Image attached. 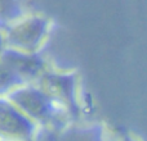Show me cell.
I'll return each mask as SVG.
<instances>
[{
	"mask_svg": "<svg viewBox=\"0 0 147 141\" xmlns=\"http://www.w3.org/2000/svg\"><path fill=\"white\" fill-rule=\"evenodd\" d=\"M1 98H5L13 105H16L38 126L51 128L59 127L69 117L63 109L59 108L36 85L21 86Z\"/></svg>",
	"mask_w": 147,
	"mask_h": 141,
	"instance_id": "1",
	"label": "cell"
},
{
	"mask_svg": "<svg viewBox=\"0 0 147 141\" xmlns=\"http://www.w3.org/2000/svg\"><path fill=\"white\" fill-rule=\"evenodd\" d=\"M3 46L23 53H40V48L51 28V19L43 14H26L25 17L1 26Z\"/></svg>",
	"mask_w": 147,
	"mask_h": 141,
	"instance_id": "2",
	"label": "cell"
},
{
	"mask_svg": "<svg viewBox=\"0 0 147 141\" xmlns=\"http://www.w3.org/2000/svg\"><path fill=\"white\" fill-rule=\"evenodd\" d=\"M36 86L67 114H78L79 80L76 72H61L51 69L38 81Z\"/></svg>",
	"mask_w": 147,
	"mask_h": 141,
	"instance_id": "3",
	"label": "cell"
},
{
	"mask_svg": "<svg viewBox=\"0 0 147 141\" xmlns=\"http://www.w3.org/2000/svg\"><path fill=\"white\" fill-rule=\"evenodd\" d=\"M25 82L36 85L38 81L51 70L48 62L40 53H23L10 48H1V63Z\"/></svg>",
	"mask_w": 147,
	"mask_h": 141,
	"instance_id": "4",
	"label": "cell"
},
{
	"mask_svg": "<svg viewBox=\"0 0 147 141\" xmlns=\"http://www.w3.org/2000/svg\"><path fill=\"white\" fill-rule=\"evenodd\" d=\"M38 124L5 98L0 99V134L3 141H31Z\"/></svg>",
	"mask_w": 147,
	"mask_h": 141,
	"instance_id": "5",
	"label": "cell"
},
{
	"mask_svg": "<svg viewBox=\"0 0 147 141\" xmlns=\"http://www.w3.org/2000/svg\"><path fill=\"white\" fill-rule=\"evenodd\" d=\"M21 86H25V82L16 73H13L8 67H5L4 64H0V90H1V96H5L10 91L16 90Z\"/></svg>",
	"mask_w": 147,
	"mask_h": 141,
	"instance_id": "6",
	"label": "cell"
},
{
	"mask_svg": "<svg viewBox=\"0 0 147 141\" xmlns=\"http://www.w3.org/2000/svg\"><path fill=\"white\" fill-rule=\"evenodd\" d=\"M111 141H136L130 136L129 134H124V132H119V134H115L112 136Z\"/></svg>",
	"mask_w": 147,
	"mask_h": 141,
	"instance_id": "7",
	"label": "cell"
}]
</instances>
